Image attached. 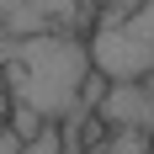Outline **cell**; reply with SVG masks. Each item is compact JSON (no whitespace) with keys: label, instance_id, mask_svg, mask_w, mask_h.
I'll return each mask as SVG.
<instances>
[{"label":"cell","instance_id":"cell-1","mask_svg":"<svg viewBox=\"0 0 154 154\" xmlns=\"http://www.w3.org/2000/svg\"><path fill=\"white\" fill-rule=\"evenodd\" d=\"M0 69L5 96L32 106L37 117H85V80H91V43L75 32H11L0 27Z\"/></svg>","mask_w":154,"mask_h":154},{"label":"cell","instance_id":"cell-2","mask_svg":"<svg viewBox=\"0 0 154 154\" xmlns=\"http://www.w3.org/2000/svg\"><path fill=\"white\" fill-rule=\"evenodd\" d=\"M91 64L106 80H149L154 75V0H138L128 16H106L91 27Z\"/></svg>","mask_w":154,"mask_h":154},{"label":"cell","instance_id":"cell-3","mask_svg":"<svg viewBox=\"0 0 154 154\" xmlns=\"http://www.w3.org/2000/svg\"><path fill=\"white\" fill-rule=\"evenodd\" d=\"M96 112H101L106 128H143V133H154V75L149 80H112Z\"/></svg>","mask_w":154,"mask_h":154},{"label":"cell","instance_id":"cell-4","mask_svg":"<svg viewBox=\"0 0 154 154\" xmlns=\"http://www.w3.org/2000/svg\"><path fill=\"white\" fill-rule=\"evenodd\" d=\"M85 154H154V133L143 128H112L101 143H91Z\"/></svg>","mask_w":154,"mask_h":154},{"label":"cell","instance_id":"cell-5","mask_svg":"<svg viewBox=\"0 0 154 154\" xmlns=\"http://www.w3.org/2000/svg\"><path fill=\"white\" fill-rule=\"evenodd\" d=\"M21 154H69V143H64L59 122H48L37 138H27V143H21Z\"/></svg>","mask_w":154,"mask_h":154},{"label":"cell","instance_id":"cell-6","mask_svg":"<svg viewBox=\"0 0 154 154\" xmlns=\"http://www.w3.org/2000/svg\"><path fill=\"white\" fill-rule=\"evenodd\" d=\"M21 143H27V138H21V133H16L11 122L0 128V154H21Z\"/></svg>","mask_w":154,"mask_h":154},{"label":"cell","instance_id":"cell-7","mask_svg":"<svg viewBox=\"0 0 154 154\" xmlns=\"http://www.w3.org/2000/svg\"><path fill=\"white\" fill-rule=\"evenodd\" d=\"M5 101H11V96H5V69H0V112H11Z\"/></svg>","mask_w":154,"mask_h":154},{"label":"cell","instance_id":"cell-8","mask_svg":"<svg viewBox=\"0 0 154 154\" xmlns=\"http://www.w3.org/2000/svg\"><path fill=\"white\" fill-rule=\"evenodd\" d=\"M0 128H5V112H0Z\"/></svg>","mask_w":154,"mask_h":154},{"label":"cell","instance_id":"cell-9","mask_svg":"<svg viewBox=\"0 0 154 154\" xmlns=\"http://www.w3.org/2000/svg\"><path fill=\"white\" fill-rule=\"evenodd\" d=\"M69 154H85V149H69Z\"/></svg>","mask_w":154,"mask_h":154}]
</instances>
